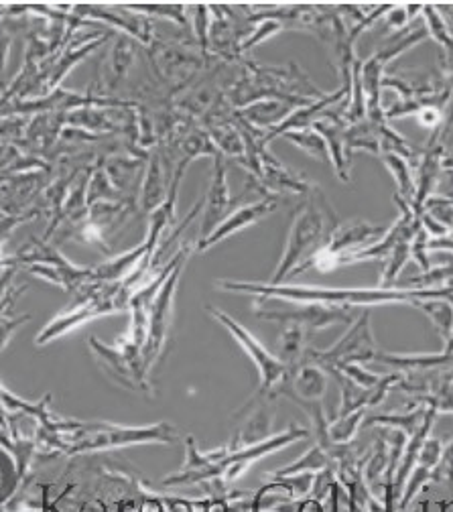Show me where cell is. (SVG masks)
Instances as JSON below:
<instances>
[{
	"instance_id": "6da1fadb",
	"label": "cell",
	"mask_w": 453,
	"mask_h": 512,
	"mask_svg": "<svg viewBox=\"0 0 453 512\" xmlns=\"http://www.w3.org/2000/svg\"><path fill=\"white\" fill-rule=\"evenodd\" d=\"M220 291L242 293L252 297H271L291 303H315L328 307L370 309L380 305H411L427 299L453 301V283L439 289H382V287H321V285H271V283H244V281H216Z\"/></svg>"
},
{
	"instance_id": "7a4b0ae2",
	"label": "cell",
	"mask_w": 453,
	"mask_h": 512,
	"mask_svg": "<svg viewBox=\"0 0 453 512\" xmlns=\"http://www.w3.org/2000/svg\"><path fill=\"white\" fill-rule=\"evenodd\" d=\"M179 441V431L169 423H155L143 427L114 425L106 421L80 423L59 421L55 435L49 441V452L78 456L88 452L122 450L131 445H173Z\"/></svg>"
},
{
	"instance_id": "3957f363",
	"label": "cell",
	"mask_w": 453,
	"mask_h": 512,
	"mask_svg": "<svg viewBox=\"0 0 453 512\" xmlns=\"http://www.w3.org/2000/svg\"><path fill=\"white\" fill-rule=\"evenodd\" d=\"M340 224L336 210L332 208L326 194L315 185L309 196L297 206L293 222L287 234L285 250L271 285L285 283L297 269H301L311 256L328 242L334 228Z\"/></svg>"
},
{
	"instance_id": "277c9868",
	"label": "cell",
	"mask_w": 453,
	"mask_h": 512,
	"mask_svg": "<svg viewBox=\"0 0 453 512\" xmlns=\"http://www.w3.org/2000/svg\"><path fill=\"white\" fill-rule=\"evenodd\" d=\"M206 311L210 313V317L214 319V322L224 326L228 330V334L240 344L244 354L256 366L258 378H261V384H258V391L252 395V399L238 413H244V411L252 409L258 403H271V401L279 399V395H281V391L285 387V382L289 380L291 370L279 360L277 354L269 352L263 342H258L252 336L250 330H246L242 324H238L232 315H228L226 311H222L218 307H206Z\"/></svg>"
},
{
	"instance_id": "5b68a950",
	"label": "cell",
	"mask_w": 453,
	"mask_h": 512,
	"mask_svg": "<svg viewBox=\"0 0 453 512\" xmlns=\"http://www.w3.org/2000/svg\"><path fill=\"white\" fill-rule=\"evenodd\" d=\"M252 311L256 317L267 319V322L295 324L305 328L307 332L328 330L334 326H350L356 319V309L348 307H328L315 303H291L283 299L271 297H254Z\"/></svg>"
},
{
	"instance_id": "8992f818",
	"label": "cell",
	"mask_w": 453,
	"mask_h": 512,
	"mask_svg": "<svg viewBox=\"0 0 453 512\" xmlns=\"http://www.w3.org/2000/svg\"><path fill=\"white\" fill-rule=\"evenodd\" d=\"M191 250L196 252V248H191ZM191 250L189 248L181 250V256H179L177 265L167 275V279L163 281L159 293L153 299V305H151V311H149V336H147V344H145V350H143L147 376L151 374V370L157 366V362L165 354V348H167V342H169V334H171V326H173L177 285H179L181 273L185 269V263H187V259L191 256Z\"/></svg>"
},
{
	"instance_id": "52a82bcc",
	"label": "cell",
	"mask_w": 453,
	"mask_h": 512,
	"mask_svg": "<svg viewBox=\"0 0 453 512\" xmlns=\"http://www.w3.org/2000/svg\"><path fill=\"white\" fill-rule=\"evenodd\" d=\"M376 338L372 332V313L370 309H362L348 332L328 350L309 348L305 360L319 364L323 370H332L340 364H366L376 356Z\"/></svg>"
},
{
	"instance_id": "ba28073f",
	"label": "cell",
	"mask_w": 453,
	"mask_h": 512,
	"mask_svg": "<svg viewBox=\"0 0 453 512\" xmlns=\"http://www.w3.org/2000/svg\"><path fill=\"white\" fill-rule=\"evenodd\" d=\"M311 437V431L309 429H303V427H297V425H291L287 431H281L277 435H271L269 439L256 443V445H250V447H244V450H236V452H230L226 456V460L222 462V474H220V480H216L218 484H222L224 488H228L230 484L238 482L254 462L263 460L279 450H283V447L295 443V441H301V439H309Z\"/></svg>"
},
{
	"instance_id": "9c48e42d",
	"label": "cell",
	"mask_w": 453,
	"mask_h": 512,
	"mask_svg": "<svg viewBox=\"0 0 453 512\" xmlns=\"http://www.w3.org/2000/svg\"><path fill=\"white\" fill-rule=\"evenodd\" d=\"M151 59H153V68L157 70L163 82L175 88H183L206 66L208 55H200L196 49H191L183 43L169 45L163 41L151 47Z\"/></svg>"
},
{
	"instance_id": "30bf717a",
	"label": "cell",
	"mask_w": 453,
	"mask_h": 512,
	"mask_svg": "<svg viewBox=\"0 0 453 512\" xmlns=\"http://www.w3.org/2000/svg\"><path fill=\"white\" fill-rule=\"evenodd\" d=\"M230 454L228 447H218L214 452H200V447L191 435L185 437V462L183 466L169 474L163 486H185V484H198V482H216L222 474V462Z\"/></svg>"
},
{
	"instance_id": "8fae6325",
	"label": "cell",
	"mask_w": 453,
	"mask_h": 512,
	"mask_svg": "<svg viewBox=\"0 0 453 512\" xmlns=\"http://www.w3.org/2000/svg\"><path fill=\"white\" fill-rule=\"evenodd\" d=\"M326 393H328V372L315 362L303 360L297 368L291 370L289 380L285 382L279 397L291 399L305 413H309L315 407H323Z\"/></svg>"
},
{
	"instance_id": "7c38bea8",
	"label": "cell",
	"mask_w": 453,
	"mask_h": 512,
	"mask_svg": "<svg viewBox=\"0 0 453 512\" xmlns=\"http://www.w3.org/2000/svg\"><path fill=\"white\" fill-rule=\"evenodd\" d=\"M313 131H317L321 135V139L326 141L328 147V159L334 167L336 177L342 183H350L352 175H350V167H352V153L348 151L346 145V128L348 124L342 120V114H338V110H330L323 114L321 118H317L311 124Z\"/></svg>"
},
{
	"instance_id": "4fadbf2b",
	"label": "cell",
	"mask_w": 453,
	"mask_h": 512,
	"mask_svg": "<svg viewBox=\"0 0 453 512\" xmlns=\"http://www.w3.org/2000/svg\"><path fill=\"white\" fill-rule=\"evenodd\" d=\"M386 230L388 226L370 224L366 220H346L334 228V232L330 234L328 242L323 244V248H326L330 254H334L340 265L344 256L372 246L386 234Z\"/></svg>"
},
{
	"instance_id": "5bb4252c",
	"label": "cell",
	"mask_w": 453,
	"mask_h": 512,
	"mask_svg": "<svg viewBox=\"0 0 453 512\" xmlns=\"http://www.w3.org/2000/svg\"><path fill=\"white\" fill-rule=\"evenodd\" d=\"M275 210H277V198H265V200H258V202H252V204H246V206L238 208L236 212L228 214L208 238L198 240L196 252L202 254V252L210 250L212 246H216L222 240L234 236L236 232H240L248 226H254L256 222H261L265 216L273 214Z\"/></svg>"
},
{
	"instance_id": "9a60e30c",
	"label": "cell",
	"mask_w": 453,
	"mask_h": 512,
	"mask_svg": "<svg viewBox=\"0 0 453 512\" xmlns=\"http://www.w3.org/2000/svg\"><path fill=\"white\" fill-rule=\"evenodd\" d=\"M230 206H232V198H230L228 175H226V159L222 155H216L214 177L210 181L208 196L204 198V218H202L200 240L208 238L220 226V222L228 216Z\"/></svg>"
},
{
	"instance_id": "2e32d148",
	"label": "cell",
	"mask_w": 453,
	"mask_h": 512,
	"mask_svg": "<svg viewBox=\"0 0 453 512\" xmlns=\"http://www.w3.org/2000/svg\"><path fill=\"white\" fill-rule=\"evenodd\" d=\"M380 366L393 368L399 374H421L429 370H451L453 368V354L437 352V354H388L376 352L374 360Z\"/></svg>"
},
{
	"instance_id": "e0dca14e",
	"label": "cell",
	"mask_w": 453,
	"mask_h": 512,
	"mask_svg": "<svg viewBox=\"0 0 453 512\" xmlns=\"http://www.w3.org/2000/svg\"><path fill=\"white\" fill-rule=\"evenodd\" d=\"M240 415L242 413H238L234 417H240ZM244 415H246V419H244L242 427L234 433V437L226 445L230 452L244 450V447L261 443V441H265V439H269L273 435L271 433V429H273V413H271L269 403H258L252 409L244 411Z\"/></svg>"
},
{
	"instance_id": "ac0fdd59",
	"label": "cell",
	"mask_w": 453,
	"mask_h": 512,
	"mask_svg": "<svg viewBox=\"0 0 453 512\" xmlns=\"http://www.w3.org/2000/svg\"><path fill=\"white\" fill-rule=\"evenodd\" d=\"M295 110H297V106L291 104V102H285V100H279V98H261V100H256V102H252V104H248V106H244L236 112L246 124H250V126L258 128V131L265 133L267 128L275 131V128L279 124H283Z\"/></svg>"
},
{
	"instance_id": "d6986e66",
	"label": "cell",
	"mask_w": 453,
	"mask_h": 512,
	"mask_svg": "<svg viewBox=\"0 0 453 512\" xmlns=\"http://www.w3.org/2000/svg\"><path fill=\"white\" fill-rule=\"evenodd\" d=\"M443 441L435 439V437H429L425 443H423V450L419 454V460L407 480V486L403 490V496L399 500V512H405L407 506L413 502V498L425 488V484L429 482L431 478V472L433 468L437 466L441 454H443Z\"/></svg>"
},
{
	"instance_id": "ffe728a7",
	"label": "cell",
	"mask_w": 453,
	"mask_h": 512,
	"mask_svg": "<svg viewBox=\"0 0 453 512\" xmlns=\"http://www.w3.org/2000/svg\"><path fill=\"white\" fill-rule=\"evenodd\" d=\"M169 194V177L165 171V165L161 161L159 151H153L149 157V163L145 167V183L141 189V208L149 214H153Z\"/></svg>"
},
{
	"instance_id": "44dd1931",
	"label": "cell",
	"mask_w": 453,
	"mask_h": 512,
	"mask_svg": "<svg viewBox=\"0 0 453 512\" xmlns=\"http://www.w3.org/2000/svg\"><path fill=\"white\" fill-rule=\"evenodd\" d=\"M311 348V332L295 324H281L277 336V356L289 368H297Z\"/></svg>"
},
{
	"instance_id": "7402d4cb",
	"label": "cell",
	"mask_w": 453,
	"mask_h": 512,
	"mask_svg": "<svg viewBox=\"0 0 453 512\" xmlns=\"http://www.w3.org/2000/svg\"><path fill=\"white\" fill-rule=\"evenodd\" d=\"M133 59H135V43H133V39H128L124 35L118 39V43L112 49L110 59L104 63V70H102L104 90L116 88L126 78L128 70L133 68Z\"/></svg>"
},
{
	"instance_id": "603a6c76",
	"label": "cell",
	"mask_w": 453,
	"mask_h": 512,
	"mask_svg": "<svg viewBox=\"0 0 453 512\" xmlns=\"http://www.w3.org/2000/svg\"><path fill=\"white\" fill-rule=\"evenodd\" d=\"M386 171L391 173V177L397 183V196L409 204L415 200V167L409 159L397 155V153H380L378 157Z\"/></svg>"
},
{
	"instance_id": "cb8c5ba5",
	"label": "cell",
	"mask_w": 453,
	"mask_h": 512,
	"mask_svg": "<svg viewBox=\"0 0 453 512\" xmlns=\"http://www.w3.org/2000/svg\"><path fill=\"white\" fill-rule=\"evenodd\" d=\"M427 37L429 35H427L425 25L423 27H411L409 25V29H403V31L395 33L391 39H388L384 43V47L376 51V55L382 59L384 66H388V63H393L397 57H401L403 53H407L409 49H413L415 45H419Z\"/></svg>"
},
{
	"instance_id": "d4e9b609",
	"label": "cell",
	"mask_w": 453,
	"mask_h": 512,
	"mask_svg": "<svg viewBox=\"0 0 453 512\" xmlns=\"http://www.w3.org/2000/svg\"><path fill=\"white\" fill-rule=\"evenodd\" d=\"M334 468L330 456L321 450L317 443H313L311 450H307L299 460L293 464L269 474V478H287V476H297V474H317L323 470Z\"/></svg>"
},
{
	"instance_id": "484cf974",
	"label": "cell",
	"mask_w": 453,
	"mask_h": 512,
	"mask_svg": "<svg viewBox=\"0 0 453 512\" xmlns=\"http://www.w3.org/2000/svg\"><path fill=\"white\" fill-rule=\"evenodd\" d=\"M328 374H334L340 382V405H338V411H336V419L352 415V413L362 411V409L370 411L372 391H364V389L356 387L354 382H350L346 376H342L338 372H328Z\"/></svg>"
},
{
	"instance_id": "4316f807",
	"label": "cell",
	"mask_w": 453,
	"mask_h": 512,
	"mask_svg": "<svg viewBox=\"0 0 453 512\" xmlns=\"http://www.w3.org/2000/svg\"><path fill=\"white\" fill-rule=\"evenodd\" d=\"M415 309H419L423 315H427L431 319V324L439 332L443 344L451 338V334H453V303L449 299L419 301L415 305Z\"/></svg>"
},
{
	"instance_id": "83f0119b",
	"label": "cell",
	"mask_w": 453,
	"mask_h": 512,
	"mask_svg": "<svg viewBox=\"0 0 453 512\" xmlns=\"http://www.w3.org/2000/svg\"><path fill=\"white\" fill-rule=\"evenodd\" d=\"M346 145L348 151H366L380 157V139H378V126L370 120H362L356 124H348L346 128Z\"/></svg>"
},
{
	"instance_id": "f1b7e54d",
	"label": "cell",
	"mask_w": 453,
	"mask_h": 512,
	"mask_svg": "<svg viewBox=\"0 0 453 512\" xmlns=\"http://www.w3.org/2000/svg\"><path fill=\"white\" fill-rule=\"evenodd\" d=\"M421 17H423V21H425L427 35L443 49L445 57L451 59V57H453V33H451L449 23H447L445 17L441 15L439 7H435V5H423Z\"/></svg>"
},
{
	"instance_id": "f546056e",
	"label": "cell",
	"mask_w": 453,
	"mask_h": 512,
	"mask_svg": "<svg viewBox=\"0 0 453 512\" xmlns=\"http://www.w3.org/2000/svg\"><path fill=\"white\" fill-rule=\"evenodd\" d=\"M411 240L413 236H403L397 246L393 248L391 256L384 261V269H382V275H380V281H378V287L382 289H391L397 285L403 269L407 267V263L411 261Z\"/></svg>"
},
{
	"instance_id": "4dcf8cb0",
	"label": "cell",
	"mask_w": 453,
	"mask_h": 512,
	"mask_svg": "<svg viewBox=\"0 0 453 512\" xmlns=\"http://www.w3.org/2000/svg\"><path fill=\"white\" fill-rule=\"evenodd\" d=\"M368 411L362 409V411H356L352 415H346V417H338L334 421L328 423V439L332 445H350L360 427L364 425V419H366Z\"/></svg>"
},
{
	"instance_id": "1f68e13d",
	"label": "cell",
	"mask_w": 453,
	"mask_h": 512,
	"mask_svg": "<svg viewBox=\"0 0 453 512\" xmlns=\"http://www.w3.org/2000/svg\"><path fill=\"white\" fill-rule=\"evenodd\" d=\"M283 139H287L291 145L299 147L303 153H307L309 157L326 163L330 161L328 159V147H326V141L321 139V135L317 131H313V128H299V131H289V133H283L281 135Z\"/></svg>"
},
{
	"instance_id": "d6a6232c",
	"label": "cell",
	"mask_w": 453,
	"mask_h": 512,
	"mask_svg": "<svg viewBox=\"0 0 453 512\" xmlns=\"http://www.w3.org/2000/svg\"><path fill=\"white\" fill-rule=\"evenodd\" d=\"M328 372H338L342 376H346L350 382H354L356 387L364 389V391H372L378 387V382L382 376L370 372L364 364H340Z\"/></svg>"
},
{
	"instance_id": "836d02e7",
	"label": "cell",
	"mask_w": 453,
	"mask_h": 512,
	"mask_svg": "<svg viewBox=\"0 0 453 512\" xmlns=\"http://www.w3.org/2000/svg\"><path fill=\"white\" fill-rule=\"evenodd\" d=\"M429 482L437 486H447L449 492L453 494V439L443 447V454L437 466L433 468Z\"/></svg>"
},
{
	"instance_id": "e575fe53",
	"label": "cell",
	"mask_w": 453,
	"mask_h": 512,
	"mask_svg": "<svg viewBox=\"0 0 453 512\" xmlns=\"http://www.w3.org/2000/svg\"><path fill=\"white\" fill-rule=\"evenodd\" d=\"M131 9L143 11V13H147V15L165 17V19L173 21L177 27H181L183 31H189V23H187L185 7H183V5H133Z\"/></svg>"
},
{
	"instance_id": "d590c367",
	"label": "cell",
	"mask_w": 453,
	"mask_h": 512,
	"mask_svg": "<svg viewBox=\"0 0 453 512\" xmlns=\"http://www.w3.org/2000/svg\"><path fill=\"white\" fill-rule=\"evenodd\" d=\"M417 122L425 128H431L433 133H439L443 126V112L441 108H433V106H423L417 114H415Z\"/></svg>"
},
{
	"instance_id": "8d00e7d4",
	"label": "cell",
	"mask_w": 453,
	"mask_h": 512,
	"mask_svg": "<svg viewBox=\"0 0 453 512\" xmlns=\"http://www.w3.org/2000/svg\"><path fill=\"white\" fill-rule=\"evenodd\" d=\"M382 21L393 33H399V31L407 29V25H411L405 7H391L382 15Z\"/></svg>"
},
{
	"instance_id": "74e56055",
	"label": "cell",
	"mask_w": 453,
	"mask_h": 512,
	"mask_svg": "<svg viewBox=\"0 0 453 512\" xmlns=\"http://www.w3.org/2000/svg\"><path fill=\"white\" fill-rule=\"evenodd\" d=\"M297 512H328L326 510V502H323L321 496H307L301 500Z\"/></svg>"
},
{
	"instance_id": "f35d334b",
	"label": "cell",
	"mask_w": 453,
	"mask_h": 512,
	"mask_svg": "<svg viewBox=\"0 0 453 512\" xmlns=\"http://www.w3.org/2000/svg\"><path fill=\"white\" fill-rule=\"evenodd\" d=\"M441 15H447L451 21H453V7H439Z\"/></svg>"
}]
</instances>
